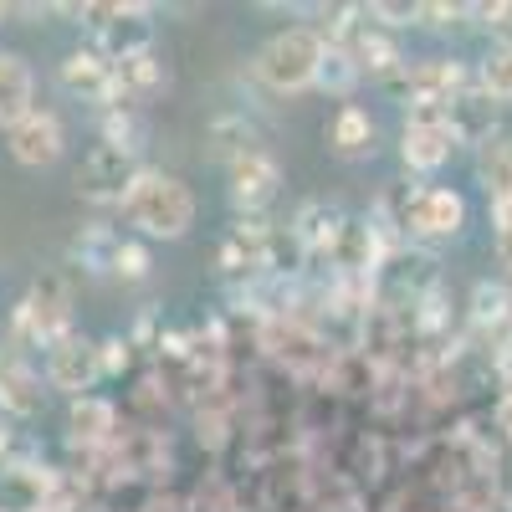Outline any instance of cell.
Segmentation results:
<instances>
[{
    "label": "cell",
    "mask_w": 512,
    "mask_h": 512,
    "mask_svg": "<svg viewBox=\"0 0 512 512\" xmlns=\"http://www.w3.org/2000/svg\"><path fill=\"white\" fill-rule=\"evenodd\" d=\"M123 221L144 231L149 241H180L195 226V195L185 180L164 175V169H139V180L118 200Z\"/></svg>",
    "instance_id": "6da1fadb"
},
{
    "label": "cell",
    "mask_w": 512,
    "mask_h": 512,
    "mask_svg": "<svg viewBox=\"0 0 512 512\" xmlns=\"http://www.w3.org/2000/svg\"><path fill=\"white\" fill-rule=\"evenodd\" d=\"M323 57H328V41L313 26H287L256 52L251 72L267 93H308V88H318Z\"/></svg>",
    "instance_id": "7a4b0ae2"
},
{
    "label": "cell",
    "mask_w": 512,
    "mask_h": 512,
    "mask_svg": "<svg viewBox=\"0 0 512 512\" xmlns=\"http://www.w3.org/2000/svg\"><path fill=\"white\" fill-rule=\"evenodd\" d=\"M16 333H26L31 344H47V349L72 333V292L62 272H41L31 282V292L16 308Z\"/></svg>",
    "instance_id": "3957f363"
},
{
    "label": "cell",
    "mask_w": 512,
    "mask_h": 512,
    "mask_svg": "<svg viewBox=\"0 0 512 512\" xmlns=\"http://www.w3.org/2000/svg\"><path fill=\"white\" fill-rule=\"evenodd\" d=\"M456 149V128H451V108H436V103H420L410 108L405 118V139H400V159L405 169H415V175H431V169H441Z\"/></svg>",
    "instance_id": "277c9868"
},
{
    "label": "cell",
    "mask_w": 512,
    "mask_h": 512,
    "mask_svg": "<svg viewBox=\"0 0 512 512\" xmlns=\"http://www.w3.org/2000/svg\"><path fill=\"white\" fill-rule=\"evenodd\" d=\"M134 180H139V159L134 149H118V144H98L77 164V195L93 205H118Z\"/></svg>",
    "instance_id": "5b68a950"
},
{
    "label": "cell",
    "mask_w": 512,
    "mask_h": 512,
    "mask_svg": "<svg viewBox=\"0 0 512 512\" xmlns=\"http://www.w3.org/2000/svg\"><path fill=\"white\" fill-rule=\"evenodd\" d=\"M103 379V344L82 333H67L62 344L47 349V390H62L72 400H82Z\"/></svg>",
    "instance_id": "8992f818"
},
{
    "label": "cell",
    "mask_w": 512,
    "mask_h": 512,
    "mask_svg": "<svg viewBox=\"0 0 512 512\" xmlns=\"http://www.w3.org/2000/svg\"><path fill=\"white\" fill-rule=\"evenodd\" d=\"M6 149H11V159L26 164V169H47V164H57L62 149H67V128H62V118H57L52 108H36V113H26L21 123L6 128Z\"/></svg>",
    "instance_id": "52a82bcc"
},
{
    "label": "cell",
    "mask_w": 512,
    "mask_h": 512,
    "mask_svg": "<svg viewBox=\"0 0 512 512\" xmlns=\"http://www.w3.org/2000/svg\"><path fill=\"white\" fill-rule=\"evenodd\" d=\"M41 400H47L41 374L26 364V354L16 344H0V410L16 415V420H31L41 410Z\"/></svg>",
    "instance_id": "ba28073f"
},
{
    "label": "cell",
    "mask_w": 512,
    "mask_h": 512,
    "mask_svg": "<svg viewBox=\"0 0 512 512\" xmlns=\"http://www.w3.org/2000/svg\"><path fill=\"white\" fill-rule=\"evenodd\" d=\"M405 226L415 236H456L466 226V200L456 190H415L405 200Z\"/></svg>",
    "instance_id": "9c48e42d"
},
{
    "label": "cell",
    "mask_w": 512,
    "mask_h": 512,
    "mask_svg": "<svg viewBox=\"0 0 512 512\" xmlns=\"http://www.w3.org/2000/svg\"><path fill=\"white\" fill-rule=\"evenodd\" d=\"M62 88L82 103H113V62L98 47H82L62 57Z\"/></svg>",
    "instance_id": "30bf717a"
},
{
    "label": "cell",
    "mask_w": 512,
    "mask_h": 512,
    "mask_svg": "<svg viewBox=\"0 0 512 512\" xmlns=\"http://www.w3.org/2000/svg\"><path fill=\"white\" fill-rule=\"evenodd\" d=\"M231 195H236V205H246V210H262L272 195H277V185H282V175H277V159L272 154H262V149H246V154H236L231 159Z\"/></svg>",
    "instance_id": "8fae6325"
},
{
    "label": "cell",
    "mask_w": 512,
    "mask_h": 512,
    "mask_svg": "<svg viewBox=\"0 0 512 512\" xmlns=\"http://www.w3.org/2000/svg\"><path fill=\"white\" fill-rule=\"evenodd\" d=\"M169 88V72L154 52H139V57H123L113 62V108L123 103H149L154 93Z\"/></svg>",
    "instance_id": "7c38bea8"
},
{
    "label": "cell",
    "mask_w": 512,
    "mask_h": 512,
    "mask_svg": "<svg viewBox=\"0 0 512 512\" xmlns=\"http://www.w3.org/2000/svg\"><path fill=\"white\" fill-rule=\"evenodd\" d=\"M36 113V72L21 52H0V128Z\"/></svg>",
    "instance_id": "4fadbf2b"
},
{
    "label": "cell",
    "mask_w": 512,
    "mask_h": 512,
    "mask_svg": "<svg viewBox=\"0 0 512 512\" xmlns=\"http://www.w3.org/2000/svg\"><path fill=\"white\" fill-rule=\"evenodd\" d=\"M328 144L344 154V159L364 154V149L374 144V123H369V113L354 108V103H344V108H338V118L328 123Z\"/></svg>",
    "instance_id": "5bb4252c"
},
{
    "label": "cell",
    "mask_w": 512,
    "mask_h": 512,
    "mask_svg": "<svg viewBox=\"0 0 512 512\" xmlns=\"http://www.w3.org/2000/svg\"><path fill=\"white\" fill-rule=\"evenodd\" d=\"M67 425H72V441H103L113 431V405L98 400V395H82V400H72Z\"/></svg>",
    "instance_id": "9a60e30c"
},
{
    "label": "cell",
    "mask_w": 512,
    "mask_h": 512,
    "mask_svg": "<svg viewBox=\"0 0 512 512\" xmlns=\"http://www.w3.org/2000/svg\"><path fill=\"white\" fill-rule=\"evenodd\" d=\"M482 180L497 195H512V139H487L482 144Z\"/></svg>",
    "instance_id": "2e32d148"
},
{
    "label": "cell",
    "mask_w": 512,
    "mask_h": 512,
    "mask_svg": "<svg viewBox=\"0 0 512 512\" xmlns=\"http://www.w3.org/2000/svg\"><path fill=\"white\" fill-rule=\"evenodd\" d=\"M482 93L492 98V103H512V47H492L487 57H482Z\"/></svg>",
    "instance_id": "e0dca14e"
},
{
    "label": "cell",
    "mask_w": 512,
    "mask_h": 512,
    "mask_svg": "<svg viewBox=\"0 0 512 512\" xmlns=\"http://www.w3.org/2000/svg\"><path fill=\"white\" fill-rule=\"evenodd\" d=\"M354 82H359L354 57H349L344 47H333V41H328V57H323V67H318V88H328V93H349Z\"/></svg>",
    "instance_id": "ac0fdd59"
},
{
    "label": "cell",
    "mask_w": 512,
    "mask_h": 512,
    "mask_svg": "<svg viewBox=\"0 0 512 512\" xmlns=\"http://www.w3.org/2000/svg\"><path fill=\"white\" fill-rule=\"evenodd\" d=\"M113 267H118V277H144L149 272V251L134 246V241H118L113 246Z\"/></svg>",
    "instance_id": "d6986e66"
},
{
    "label": "cell",
    "mask_w": 512,
    "mask_h": 512,
    "mask_svg": "<svg viewBox=\"0 0 512 512\" xmlns=\"http://www.w3.org/2000/svg\"><path fill=\"white\" fill-rule=\"evenodd\" d=\"M492 226H497L502 262H512V195H497V200H492Z\"/></svg>",
    "instance_id": "ffe728a7"
},
{
    "label": "cell",
    "mask_w": 512,
    "mask_h": 512,
    "mask_svg": "<svg viewBox=\"0 0 512 512\" xmlns=\"http://www.w3.org/2000/svg\"><path fill=\"white\" fill-rule=\"evenodd\" d=\"M369 16H379L384 26H410L420 16V6H390V0H379V6H369Z\"/></svg>",
    "instance_id": "44dd1931"
},
{
    "label": "cell",
    "mask_w": 512,
    "mask_h": 512,
    "mask_svg": "<svg viewBox=\"0 0 512 512\" xmlns=\"http://www.w3.org/2000/svg\"><path fill=\"white\" fill-rule=\"evenodd\" d=\"M477 16H487V26H497V31L512 26V6H477Z\"/></svg>",
    "instance_id": "7402d4cb"
},
{
    "label": "cell",
    "mask_w": 512,
    "mask_h": 512,
    "mask_svg": "<svg viewBox=\"0 0 512 512\" xmlns=\"http://www.w3.org/2000/svg\"><path fill=\"white\" fill-rule=\"evenodd\" d=\"M502 297L512 303V262H507V272H502Z\"/></svg>",
    "instance_id": "603a6c76"
},
{
    "label": "cell",
    "mask_w": 512,
    "mask_h": 512,
    "mask_svg": "<svg viewBox=\"0 0 512 512\" xmlns=\"http://www.w3.org/2000/svg\"><path fill=\"white\" fill-rule=\"evenodd\" d=\"M6 16H11V6H6V0H0V26H6Z\"/></svg>",
    "instance_id": "cb8c5ba5"
}]
</instances>
